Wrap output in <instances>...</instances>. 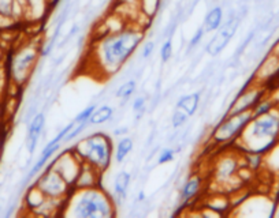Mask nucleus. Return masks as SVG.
<instances>
[{"mask_svg":"<svg viewBox=\"0 0 279 218\" xmlns=\"http://www.w3.org/2000/svg\"><path fill=\"white\" fill-rule=\"evenodd\" d=\"M142 40L144 33L134 29L107 33L95 48V59L99 70L107 78L112 77L126 64Z\"/></svg>","mask_w":279,"mask_h":218,"instance_id":"1","label":"nucleus"},{"mask_svg":"<svg viewBox=\"0 0 279 218\" xmlns=\"http://www.w3.org/2000/svg\"><path fill=\"white\" fill-rule=\"evenodd\" d=\"M64 215L77 218H110L115 215V204L112 196L101 187L73 188L64 200Z\"/></svg>","mask_w":279,"mask_h":218,"instance_id":"2","label":"nucleus"},{"mask_svg":"<svg viewBox=\"0 0 279 218\" xmlns=\"http://www.w3.org/2000/svg\"><path fill=\"white\" fill-rule=\"evenodd\" d=\"M279 142V106L249 122L237 141L245 153L264 155Z\"/></svg>","mask_w":279,"mask_h":218,"instance_id":"3","label":"nucleus"},{"mask_svg":"<svg viewBox=\"0 0 279 218\" xmlns=\"http://www.w3.org/2000/svg\"><path fill=\"white\" fill-rule=\"evenodd\" d=\"M84 164H87L97 172L103 173L110 168L114 159V145L108 134L103 131L93 132L77 142L71 147Z\"/></svg>","mask_w":279,"mask_h":218,"instance_id":"4","label":"nucleus"},{"mask_svg":"<svg viewBox=\"0 0 279 218\" xmlns=\"http://www.w3.org/2000/svg\"><path fill=\"white\" fill-rule=\"evenodd\" d=\"M252 119H253L252 111L224 116L223 120L212 131V142L216 145H226L229 142L234 143L243 134Z\"/></svg>","mask_w":279,"mask_h":218,"instance_id":"5","label":"nucleus"},{"mask_svg":"<svg viewBox=\"0 0 279 218\" xmlns=\"http://www.w3.org/2000/svg\"><path fill=\"white\" fill-rule=\"evenodd\" d=\"M34 186L42 191L47 198L60 200V202H64L70 192L73 191L71 186L66 182V179L50 165L42 176L37 179Z\"/></svg>","mask_w":279,"mask_h":218,"instance_id":"6","label":"nucleus"},{"mask_svg":"<svg viewBox=\"0 0 279 218\" xmlns=\"http://www.w3.org/2000/svg\"><path fill=\"white\" fill-rule=\"evenodd\" d=\"M73 126H74V122L71 120L69 124H66V126H64V127L62 128L58 134H56L55 138H52V139H51L46 146H44V149L42 150V154H40V157L37 158L36 162L33 164L32 169L29 171L28 176H26V182L30 180V179H33V177L36 176L37 173L42 172L43 169L46 168L47 164L50 162L51 159L55 157V154L59 151L62 145H64V138H66V135L69 134L70 130L73 128Z\"/></svg>","mask_w":279,"mask_h":218,"instance_id":"7","label":"nucleus"},{"mask_svg":"<svg viewBox=\"0 0 279 218\" xmlns=\"http://www.w3.org/2000/svg\"><path fill=\"white\" fill-rule=\"evenodd\" d=\"M240 22H241V17L233 15L224 25L222 23V26L218 29V33L207 42L206 48H204L207 53L211 56H218L220 52H223L224 48L229 45V42L237 32Z\"/></svg>","mask_w":279,"mask_h":218,"instance_id":"8","label":"nucleus"},{"mask_svg":"<svg viewBox=\"0 0 279 218\" xmlns=\"http://www.w3.org/2000/svg\"><path fill=\"white\" fill-rule=\"evenodd\" d=\"M265 95V87L261 85H252L251 87H244L243 90L238 93V95L234 98L233 104L230 105L227 109V115L241 114V112H247L252 111L253 106L259 102V101Z\"/></svg>","mask_w":279,"mask_h":218,"instance_id":"9","label":"nucleus"},{"mask_svg":"<svg viewBox=\"0 0 279 218\" xmlns=\"http://www.w3.org/2000/svg\"><path fill=\"white\" fill-rule=\"evenodd\" d=\"M37 56H38V50L34 46H28L21 53H18L13 64V71L17 81L22 82L23 79L28 78L29 73L32 71L33 66L36 63Z\"/></svg>","mask_w":279,"mask_h":218,"instance_id":"10","label":"nucleus"},{"mask_svg":"<svg viewBox=\"0 0 279 218\" xmlns=\"http://www.w3.org/2000/svg\"><path fill=\"white\" fill-rule=\"evenodd\" d=\"M46 127V115L38 112L32 118L28 126V134H26V146H28L29 154L32 155L36 151L38 141L42 138V134Z\"/></svg>","mask_w":279,"mask_h":218,"instance_id":"11","label":"nucleus"},{"mask_svg":"<svg viewBox=\"0 0 279 218\" xmlns=\"http://www.w3.org/2000/svg\"><path fill=\"white\" fill-rule=\"evenodd\" d=\"M240 162L234 155H226L215 167V179L220 184L230 182L240 175Z\"/></svg>","mask_w":279,"mask_h":218,"instance_id":"12","label":"nucleus"},{"mask_svg":"<svg viewBox=\"0 0 279 218\" xmlns=\"http://www.w3.org/2000/svg\"><path fill=\"white\" fill-rule=\"evenodd\" d=\"M130 183H132V175L130 173L126 172V171H121L119 173H116L114 183H112L114 194L111 195L116 206H121L126 200Z\"/></svg>","mask_w":279,"mask_h":218,"instance_id":"13","label":"nucleus"},{"mask_svg":"<svg viewBox=\"0 0 279 218\" xmlns=\"http://www.w3.org/2000/svg\"><path fill=\"white\" fill-rule=\"evenodd\" d=\"M203 187V179L198 175H192L189 177L186 182L183 183V186L181 187V191H179V202L182 204L188 203L192 199H194L200 191H202Z\"/></svg>","mask_w":279,"mask_h":218,"instance_id":"14","label":"nucleus"},{"mask_svg":"<svg viewBox=\"0 0 279 218\" xmlns=\"http://www.w3.org/2000/svg\"><path fill=\"white\" fill-rule=\"evenodd\" d=\"M200 101H202V95L198 91H194V93H189V94L181 95L175 104V108L181 109L185 114L188 115L189 118L194 116V114L198 109V105H200Z\"/></svg>","mask_w":279,"mask_h":218,"instance_id":"15","label":"nucleus"},{"mask_svg":"<svg viewBox=\"0 0 279 218\" xmlns=\"http://www.w3.org/2000/svg\"><path fill=\"white\" fill-rule=\"evenodd\" d=\"M223 23V9L220 6H215L207 13V15L204 17V21H203V29L204 32L212 33L216 32Z\"/></svg>","mask_w":279,"mask_h":218,"instance_id":"16","label":"nucleus"},{"mask_svg":"<svg viewBox=\"0 0 279 218\" xmlns=\"http://www.w3.org/2000/svg\"><path fill=\"white\" fill-rule=\"evenodd\" d=\"M134 149V141L132 136L125 135L118 141L116 146L114 147V159L116 164H122L128 158L129 154Z\"/></svg>","mask_w":279,"mask_h":218,"instance_id":"17","label":"nucleus"},{"mask_svg":"<svg viewBox=\"0 0 279 218\" xmlns=\"http://www.w3.org/2000/svg\"><path fill=\"white\" fill-rule=\"evenodd\" d=\"M112 118H114V108L110 105H101L93 111V114L89 119V124L91 126H101V124L110 122Z\"/></svg>","mask_w":279,"mask_h":218,"instance_id":"18","label":"nucleus"},{"mask_svg":"<svg viewBox=\"0 0 279 218\" xmlns=\"http://www.w3.org/2000/svg\"><path fill=\"white\" fill-rule=\"evenodd\" d=\"M275 106H278L275 100L271 97V95H264L263 98H261L259 102H257L253 109H252V114H253V118H256V116H261V115L268 114L270 111L275 108Z\"/></svg>","mask_w":279,"mask_h":218,"instance_id":"19","label":"nucleus"},{"mask_svg":"<svg viewBox=\"0 0 279 218\" xmlns=\"http://www.w3.org/2000/svg\"><path fill=\"white\" fill-rule=\"evenodd\" d=\"M136 90H137V81L136 79H129L116 89L115 95L119 100H129L136 93Z\"/></svg>","mask_w":279,"mask_h":218,"instance_id":"20","label":"nucleus"},{"mask_svg":"<svg viewBox=\"0 0 279 218\" xmlns=\"http://www.w3.org/2000/svg\"><path fill=\"white\" fill-rule=\"evenodd\" d=\"M132 109L133 112H134V119H136V122H138V120L144 116V114H145V109H147V98H145L144 95H138V97H136V98L133 100Z\"/></svg>","mask_w":279,"mask_h":218,"instance_id":"21","label":"nucleus"},{"mask_svg":"<svg viewBox=\"0 0 279 218\" xmlns=\"http://www.w3.org/2000/svg\"><path fill=\"white\" fill-rule=\"evenodd\" d=\"M88 126H89V122H83V123L74 122L73 128L70 130L69 134H67V135H66V138H64V143H69V142L74 141V139H77L78 136L81 135V134H83V132L87 130Z\"/></svg>","mask_w":279,"mask_h":218,"instance_id":"22","label":"nucleus"},{"mask_svg":"<svg viewBox=\"0 0 279 218\" xmlns=\"http://www.w3.org/2000/svg\"><path fill=\"white\" fill-rule=\"evenodd\" d=\"M175 158V150L173 147H163V149L157 153V159L156 164L157 165H165V164L171 162Z\"/></svg>","mask_w":279,"mask_h":218,"instance_id":"23","label":"nucleus"},{"mask_svg":"<svg viewBox=\"0 0 279 218\" xmlns=\"http://www.w3.org/2000/svg\"><path fill=\"white\" fill-rule=\"evenodd\" d=\"M189 116L183 111H181V109L175 108L174 114H173V116H171V126H173V128L174 130H178V128L183 127V124L188 122Z\"/></svg>","mask_w":279,"mask_h":218,"instance_id":"24","label":"nucleus"},{"mask_svg":"<svg viewBox=\"0 0 279 218\" xmlns=\"http://www.w3.org/2000/svg\"><path fill=\"white\" fill-rule=\"evenodd\" d=\"M173 54H174V50H173V41L171 38L166 40L163 42V45L161 48V62L163 64L169 63L170 60L173 59Z\"/></svg>","mask_w":279,"mask_h":218,"instance_id":"25","label":"nucleus"},{"mask_svg":"<svg viewBox=\"0 0 279 218\" xmlns=\"http://www.w3.org/2000/svg\"><path fill=\"white\" fill-rule=\"evenodd\" d=\"M96 108H97V106L95 104L89 105V106H87V108H85V109H83V111H81V112H79V114H78L77 116H75V118L73 119V120L75 123L89 122V119H91L92 114H93V111H95V109H96Z\"/></svg>","mask_w":279,"mask_h":218,"instance_id":"26","label":"nucleus"},{"mask_svg":"<svg viewBox=\"0 0 279 218\" xmlns=\"http://www.w3.org/2000/svg\"><path fill=\"white\" fill-rule=\"evenodd\" d=\"M204 34H206V32H204V29H203V26H200L198 29L196 30V33L193 34L192 38H190V41H189V46H188V50L190 49H194L200 42H202V40L204 38Z\"/></svg>","mask_w":279,"mask_h":218,"instance_id":"27","label":"nucleus"},{"mask_svg":"<svg viewBox=\"0 0 279 218\" xmlns=\"http://www.w3.org/2000/svg\"><path fill=\"white\" fill-rule=\"evenodd\" d=\"M153 50H155V42H153V41H147V42L142 45V49H141L142 59H148L149 56H152Z\"/></svg>","mask_w":279,"mask_h":218,"instance_id":"28","label":"nucleus"},{"mask_svg":"<svg viewBox=\"0 0 279 218\" xmlns=\"http://www.w3.org/2000/svg\"><path fill=\"white\" fill-rule=\"evenodd\" d=\"M128 131H129V128L128 127H118V128H115V131H114V134L116 136H121V135H126V134H128Z\"/></svg>","mask_w":279,"mask_h":218,"instance_id":"29","label":"nucleus"},{"mask_svg":"<svg viewBox=\"0 0 279 218\" xmlns=\"http://www.w3.org/2000/svg\"><path fill=\"white\" fill-rule=\"evenodd\" d=\"M145 199V194H144V191H140L137 194V200H140V202H142V200Z\"/></svg>","mask_w":279,"mask_h":218,"instance_id":"30","label":"nucleus"}]
</instances>
